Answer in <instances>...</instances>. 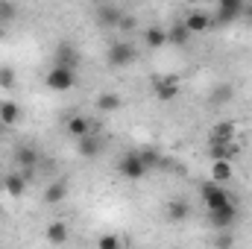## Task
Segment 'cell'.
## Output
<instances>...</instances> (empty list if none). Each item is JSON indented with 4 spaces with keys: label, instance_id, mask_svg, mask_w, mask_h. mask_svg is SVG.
I'll list each match as a JSON object with an SVG mask.
<instances>
[{
    "label": "cell",
    "instance_id": "30bf717a",
    "mask_svg": "<svg viewBox=\"0 0 252 249\" xmlns=\"http://www.w3.org/2000/svg\"><path fill=\"white\" fill-rule=\"evenodd\" d=\"M121 9L118 6H100L97 9V27H103V30H118V21H121Z\"/></svg>",
    "mask_w": 252,
    "mask_h": 249
},
{
    "label": "cell",
    "instance_id": "9a60e30c",
    "mask_svg": "<svg viewBox=\"0 0 252 249\" xmlns=\"http://www.w3.org/2000/svg\"><path fill=\"white\" fill-rule=\"evenodd\" d=\"M232 161L229 158H211V179L214 182H229L232 179Z\"/></svg>",
    "mask_w": 252,
    "mask_h": 249
},
{
    "label": "cell",
    "instance_id": "7c38bea8",
    "mask_svg": "<svg viewBox=\"0 0 252 249\" xmlns=\"http://www.w3.org/2000/svg\"><path fill=\"white\" fill-rule=\"evenodd\" d=\"M64 129H67V135H70L73 141H76V138H82V135H88V132H94V129H91V121H88L85 115H73V118L67 121Z\"/></svg>",
    "mask_w": 252,
    "mask_h": 249
},
{
    "label": "cell",
    "instance_id": "5b68a950",
    "mask_svg": "<svg viewBox=\"0 0 252 249\" xmlns=\"http://www.w3.org/2000/svg\"><path fill=\"white\" fill-rule=\"evenodd\" d=\"M103 138L97 135V132H88V135H82V138H76V153L82 156V158H88V161H94L100 153H103Z\"/></svg>",
    "mask_w": 252,
    "mask_h": 249
},
{
    "label": "cell",
    "instance_id": "83f0119b",
    "mask_svg": "<svg viewBox=\"0 0 252 249\" xmlns=\"http://www.w3.org/2000/svg\"><path fill=\"white\" fill-rule=\"evenodd\" d=\"M138 27V21H135V15H121V21H118V30H124V32H132Z\"/></svg>",
    "mask_w": 252,
    "mask_h": 249
},
{
    "label": "cell",
    "instance_id": "9c48e42d",
    "mask_svg": "<svg viewBox=\"0 0 252 249\" xmlns=\"http://www.w3.org/2000/svg\"><path fill=\"white\" fill-rule=\"evenodd\" d=\"M241 12H244V0H217V21L220 24L238 21Z\"/></svg>",
    "mask_w": 252,
    "mask_h": 249
},
{
    "label": "cell",
    "instance_id": "ba28073f",
    "mask_svg": "<svg viewBox=\"0 0 252 249\" xmlns=\"http://www.w3.org/2000/svg\"><path fill=\"white\" fill-rule=\"evenodd\" d=\"M53 64H64V67H79V50L70 41H59L53 47Z\"/></svg>",
    "mask_w": 252,
    "mask_h": 249
},
{
    "label": "cell",
    "instance_id": "e0dca14e",
    "mask_svg": "<svg viewBox=\"0 0 252 249\" xmlns=\"http://www.w3.org/2000/svg\"><path fill=\"white\" fill-rule=\"evenodd\" d=\"M190 38H193V35H190V30L185 27V21H182V24H173V27L167 30V41L176 44V47H185Z\"/></svg>",
    "mask_w": 252,
    "mask_h": 249
},
{
    "label": "cell",
    "instance_id": "d6986e66",
    "mask_svg": "<svg viewBox=\"0 0 252 249\" xmlns=\"http://www.w3.org/2000/svg\"><path fill=\"white\" fill-rule=\"evenodd\" d=\"M18 118H21V106H18V103H12V100L0 103V124L3 126H15L18 124Z\"/></svg>",
    "mask_w": 252,
    "mask_h": 249
},
{
    "label": "cell",
    "instance_id": "4dcf8cb0",
    "mask_svg": "<svg viewBox=\"0 0 252 249\" xmlns=\"http://www.w3.org/2000/svg\"><path fill=\"white\" fill-rule=\"evenodd\" d=\"M3 35H6V24L0 21V41H3Z\"/></svg>",
    "mask_w": 252,
    "mask_h": 249
},
{
    "label": "cell",
    "instance_id": "f1b7e54d",
    "mask_svg": "<svg viewBox=\"0 0 252 249\" xmlns=\"http://www.w3.org/2000/svg\"><path fill=\"white\" fill-rule=\"evenodd\" d=\"M97 244H100L103 249H118V247H121V238H115V235H103Z\"/></svg>",
    "mask_w": 252,
    "mask_h": 249
},
{
    "label": "cell",
    "instance_id": "cb8c5ba5",
    "mask_svg": "<svg viewBox=\"0 0 252 249\" xmlns=\"http://www.w3.org/2000/svg\"><path fill=\"white\" fill-rule=\"evenodd\" d=\"M232 153H235V141L211 144V158H229V161H232Z\"/></svg>",
    "mask_w": 252,
    "mask_h": 249
},
{
    "label": "cell",
    "instance_id": "277c9868",
    "mask_svg": "<svg viewBox=\"0 0 252 249\" xmlns=\"http://www.w3.org/2000/svg\"><path fill=\"white\" fill-rule=\"evenodd\" d=\"M199 196H202L205 208H220V205L232 202V193L223 187V182H214V179L202 182V187H199Z\"/></svg>",
    "mask_w": 252,
    "mask_h": 249
},
{
    "label": "cell",
    "instance_id": "4fadbf2b",
    "mask_svg": "<svg viewBox=\"0 0 252 249\" xmlns=\"http://www.w3.org/2000/svg\"><path fill=\"white\" fill-rule=\"evenodd\" d=\"M3 187H6L9 196H24V190H27V173H9V176H3Z\"/></svg>",
    "mask_w": 252,
    "mask_h": 249
},
{
    "label": "cell",
    "instance_id": "8992f818",
    "mask_svg": "<svg viewBox=\"0 0 252 249\" xmlns=\"http://www.w3.org/2000/svg\"><path fill=\"white\" fill-rule=\"evenodd\" d=\"M208 220H211L214 229H229L238 220V205L235 202H226L220 208H208Z\"/></svg>",
    "mask_w": 252,
    "mask_h": 249
},
{
    "label": "cell",
    "instance_id": "603a6c76",
    "mask_svg": "<svg viewBox=\"0 0 252 249\" xmlns=\"http://www.w3.org/2000/svg\"><path fill=\"white\" fill-rule=\"evenodd\" d=\"M47 241H50V244H64V241H67V226L59 223V220L50 223V226H47Z\"/></svg>",
    "mask_w": 252,
    "mask_h": 249
},
{
    "label": "cell",
    "instance_id": "1f68e13d",
    "mask_svg": "<svg viewBox=\"0 0 252 249\" xmlns=\"http://www.w3.org/2000/svg\"><path fill=\"white\" fill-rule=\"evenodd\" d=\"M188 3H199V0H188Z\"/></svg>",
    "mask_w": 252,
    "mask_h": 249
},
{
    "label": "cell",
    "instance_id": "5bb4252c",
    "mask_svg": "<svg viewBox=\"0 0 252 249\" xmlns=\"http://www.w3.org/2000/svg\"><path fill=\"white\" fill-rule=\"evenodd\" d=\"M167 217H170L173 223L188 220L190 217V202L188 199H170V202H167Z\"/></svg>",
    "mask_w": 252,
    "mask_h": 249
},
{
    "label": "cell",
    "instance_id": "52a82bcc",
    "mask_svg": "<svg viewBox=\"0 0 252 249\" xmlns=\"http://www.w3.org/2000/svg\"><path fill=\"white\" fill-rule=\"evenodd\" d=\"M153 94L161 100V103H170L179 97V76H158L153 82Z\"/></svg>",
    "mask_w": 252,
    "mask_h": 249
},
{
    "label": "cell",
    "instance_id": "8fae6325",
    "mask_svg": "<svg viewBox=\"0 0 252 249\" xmlns=\"http://www.w3.org/2000/svg\"><path fill=\"white\" fill-rule=\"evenodd\" d=\"M185 27L190 30V35H196V32H205V30L211 27V18H208L205 12H199V9H190L188 15H185Z\"/></svg>",
    "mask_w": 252,
    "mask_h": 249
},
{
    "label": "cell",
    "instance_id": "2e32d148",
    "mask_svg": "<svg viewBox=\"0 0 252 249\" xmlns=\"http://www.w3.org/2000/svg\"><path fill=\"white\" fill-rule=\"evenodd\" d=\"M64 196H67V185H64L62 179H56V182H50V185L44 187V202H47V205L64 202Z\"/></svg>",
    "mask_w": 252,
    "mask_h": 249
},
{
    "label": "cell",
    "instance_id": "f546056e",
    "mask_svg": "<svg viewBox=\"0 0 252 249\" xmlns=\"http://www.w3.org/2000/svg\"><path fill=\"white\" fill-rule=\"evenodd\" d=\"M141 158H144L147 167H156V164H158V153H156V150H141Z\"/></svg>",
    "mask_w": 252,
    "mask_h": 249
},
{
    "label": "cell",
    "instance_id": "ffe728a7",
    "mask_svg": "<svg viewBox=\"0 0 252 249\" xmlns=\"http://www.w3.org/2000/svg\"><path fill=\"white\" fill-rule=\"evenodd\" d=\"M18 164L24 170H32L38 164V150L35 147H18Z\"/></svg>",
    "mask_w": 252,
    "mask_h": 249
},
{
    "label": "cell",
    "instance_id": "484cf974",
    "mask_svg": "<svg viewBox=\"0 0 252 249\" xmlns=\"http://www.w3.org/2000/svg\"><path fill=\"white\" fill-rule=\"evenodd\" d=\"M15 15H18V6H15L12 0H0V21H3V24H12Z\"/></svg>",
    "mask_w": 252,
    "mask_h": 249
},
{
    "label": "cell",
    "instance_id": "7402d4cb",
    "mask_svg": "<svg viewBox=\"0 0 252 249\" xmlns=\"http://www.w3.org/2000/svg\"><path fill=\"white\" fill-rule=\"evenodd\" d=\"M144 41H147V47H164L167 44V30H158V27H150L147 32H144Z\"/></svg>",
    "mask_w": 252,
    "mask_h": 249
},
{
    "label": "cell",
    "instance_id": "6da1fadb",
    "mask_svg": "<svg viewBox=\"0 0 252 249\" xmlns=\"http://www.w3.org/2000/svg\"><path fill=\"white\" fill-rule=\"evenodd\" d=\"M138 62V47L129 41V38H121V41H112L109 50H106V64L115 67V70H124L129 64Z\"/></svg>",
    "mask_w": 252,
    "mask_h": 249
},
{
    "label": "cell",
    "instance_id": "3957f363",
    "mask_svg": "<svg viewBox=\"0 0 252 249\" xmlns=\"http://www.w3.org/2000/svg\"><path fill=\"white\" fill-rule=\"evenodd\" d=\"M147 164H144V158H141V153H126L124 158L118 161V173L124 176L126 182H141L144 176H147Z\"/></svg>",
    "mask_w": 252,
    "mask_h": 249
},
{
    "label": "cell",
    "instance_id": "44dd1931",
    "mask_svg": "<svg viewBox=\"0 0 252 249\" xmlns=\"http://www.w3.org/2000/svg\"><path fill=\"white\" fill-rule=\"evenodd\" d=\"M235 141V124H214L211 126V144Z\"/></svg>",
    "mask_w": 252,
    "mask_h": 249
},
{
    "label": "cell",
    "instance_id": "d4e9b609",
    "mask_svg": "<svg viewBox=\"0 0 252 249\" xmlns=\"http://www.w3.org/2000/svg\"><path fill=\"white\" fill-rule=\"evenodd\" d=\"M235 97V88L229 85V82H223V85H217L214 91H211V103H229Z\"/></svg>",
    "mask_w": 252,
    "mask_h": 249
},
{
    "label": "cell",
    "instance_id": "ac0fdd59",
    "mask_svg": "<svg viewBox=\"0 0 252 249\" xmlns=\"http://www.w3.org/2000/svg\"><path fill=\"white\" fill-rule=\"evenodd\" d=\"M97 109L100 112H118V109H124V97L121 94H112V91H103L97 97Z\"/></svg>",
    "mask_w": 252,
    "mask_h": 249
},
{
    "label": "cell",
    "instance_id": "4316f807",
    "mask_svg": "<svg viewBox=\"0 0 252 249\" xmlns=\"http://www.w3.org/2000/svg\"><path fill=\"white\" fill-rule=\"evenodd\" d=\"M12 85H15V67L3 64L0 67V88H12Z\"/></svg>",
    "mask_w": 252,
    "mask_h": 249
},
{
    "label": "cell",
    "instance_id": "7a4b0ae2",
    "mask_svg": "<svg viewBox=\"0 0 252 249\" xmlns=\"http://www.w3.org/2000/svg\"><path fill=\"white\" fill-rule=\"evenodd\" d=\"M44 82H47V88H50V91L64 94V91H70V88L76 85V70H73V67H64V64H53Z\"/></svg>",
    "mask_w": 252,
    "mask_h": 249
}]
</instances>
